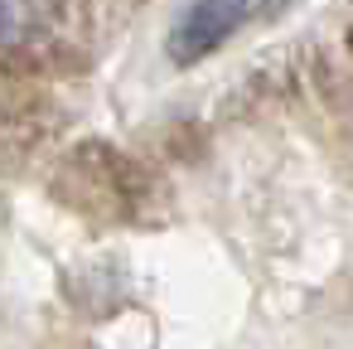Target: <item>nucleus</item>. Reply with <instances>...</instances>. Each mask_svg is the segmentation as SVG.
<instances>
[{
  "label": "nucleus",
  "instance_id": "obj_1",
  "mask_svg": "<svg viewBox=\"0 0 353 349\" xmlns=\"http://www.w3.org/2000/svg\"><path fill=\"white\" fill-rule=\"evenodd\" d=\"M256 0H194L179 15V25L170 30V54L174 64H199L208 59L223 39H232L242 30V20L252 15Z\"/></svg>",
  "mask_w": 353,
  "mask_h": 349
},
{
  "label": "nucleus",
  "instance_id": "obj_2",
  "mask_svg": "<svg viewBox=\"0 0 353 349\" xmlns=\"http://www.w3.org/2000/svg\"><path fill=\"white\" fill-rule=\"evenodd\" d=\"M59 15V0H0V49L39 39Z\"/></svg>",
  "mask_w": 353,
  "mask_h": 349
}]
</instances>
